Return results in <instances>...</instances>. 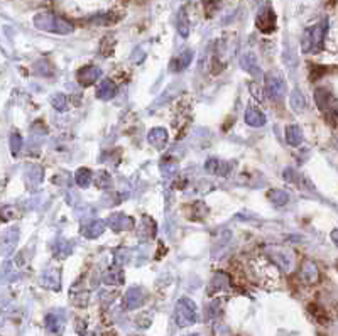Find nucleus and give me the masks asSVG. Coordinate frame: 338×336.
Instances as JSON below:
<instances>
[{"mask_svg":"<svg viewBox=\"0 0 338 336\" xmlns=\"http://www.w3.org/2000/svg\"><path fill=\"white\" fill-rule=\"evenodd\" d=\"M147 140H149V144L153 145L154 149L163 150L166 147V144H168V132H166L164 129H161V127H156L153 130H149Z\"/></svg>","mask_w":338,"mask_h":336,"instance_id":"nucleus-10","label":"nucleus"},{"mask_svg":"<svg viewBox=\"0 0 338 336\" xmlns=\"http://www.w3.org/2000/svg\"><path fill=\"white\" fill-rule=\"evenodd\" d=\"M266 93L271 100H281L286 95V83L279 76H267Z\"/></svg>","mask_w":338,"mask_h":336,"instance_id":"nucleus-7","label":"nucleus"},{"mask_svg":"<svg viewBox=\"0 0 338 336\" xmlns=\"http://www.w3.org/2000/svg\"><path fill=\"white\" fill-rule=\"evenodd\" d=\"M144 303V292L142 289L139 287H132L130 290H127V294H125L124 298V304L127 309H135L137 306H140Z\"/></svg>","mask_w":338,"mask_h":336,"instance_id":"nucleus-11","label":"nucleus"},{"mask_svg":"<svg viewBox=\"0 0 338 336\" xmlns=\"http://www.w3.org/2000/svg\"><path fill=\"white\" fill-rule=\"evenodd\" d=\"M205 167L208 169L211 174H216V176H227V174L232 171V165L220 159H210Z\"/></svg>","mask_w":338,"mask_h":336,"instance_id":"nucleus-15","label":"nucleus"},{"mask_svg":"<svg viewBox=\"0 0 338 336\" xmlns=\"http://www.w3.org/2000/svg\"><path fill=\"white\" fill-rule=\"evenodd\" d=\"M240 64H242V68H244L247 73L254 74V76L260 74V66H259V63H257V59H255L254 54H244L242 59H240Z\"/></svg>","mask_w":338,"mask_h":336,"instance_id":"nucleus-20","label":"nucleus"},{"mask_svg":"<svg viewBox=\"0 0 338 336\" xmlns=\"http://www.w3.org/2000/svg\"><path fill=\"white\" fill-rule=\"evenodd\" d=\"M255 26L260 32H264V34L276 31V14L272 11V7L266 6L260 9L259 14H257V19H255Z\"/></svg>","mask_w":338,"mask_h":336,"instance_id":"nucleus-6","label":"nucleus"},{"mask_svg":"<svg viewBox=\"0 0 338 336\" xmlns=\"http://www.w3.org/2000/svg\"><path fill=\"white\" fill-rule=\"evenodd\" d=\"M286 140H287V144L294 145V147L303 142V130H301L299 125H296V123L287 125L286 127Z\"/></svg>","mask_w":338,"mask_h":336,"instance_id":"nucleus-19","label":"nucleus"},{"mask_svg":"<svg viewBox=\"0 0 338 336\" xmlns=\"http://www.w3.org/2000/svg\"><path fill=\"white\" fill-rule=\"evenodd\" d=\"M103 230H105V222H102V220H92L90 223L82 227V233L87 238H97L103 233Z\"/></svg>","mask_w":338,"mask_h":336,"instance_id":"nucleus-13","label":"nucleus"},{"mask_svg":"<svg viewBox=\"0 0 338 336\" xmlns=\"http://www.w3.org/2000/svg\"><path fill=\"white\" fill-rule=\"evenodd\" d=\"M17 237H19L17 228H12V230H9L7 233H4V237L0 238V250H2L4 254L11 252L14 248V245L17 243Z\"/></svg>","mask_w":338,"mask_h":336,"instance_id":"nucleus-18","label":"nucleus"},{"mask_svg":"<svg viewBox=\"0 0 338 336\" xmlns=\"http://www.w3.org/2000/svg\"><path fill=\"white\" fill-rule=\"evenodd\" d=\"M108 227L110 230H114V232H124L125 228H130L132 227V222H130L129 217H125L124 213H117V215H112V217L108 218Z\"/></svg>","mask_w":338,"mask_h":336,"instance_id":"nucleus-12","label":"nucleus"},{"mask_svg":"<svg viewBox=\"0 0 338 336\" xmlns=\"http://www.w3.org/2000/svg\"><path fill=\"white\" fill-rule=\"evenodd\" d=\"M51 103H53L54 108L59 110V112H64V110H66L68 100H66V97H64L63 93H56V95H54V97L51 98Z\"/></svg>","mask_w":338,"mask_h":336,"instance_id":"nucleus-28","label":"nucleus"},{"mask_svg":"<svg viewBox=\"0 0 338 336\" xmlns=\"http://www.w3.org/2000/svg\"><path fill=\"white\" fill-rule=\"evenodd\" d=\"M22 149V137L19 134H12L11 137V150L12 154H19Z\"/></svg>","mask_w":338,"mask_h":336,"instance_id":"nucleus-31","label":"nucleus"},{"mask_svg":"<svg viewBox=\"0 0 338 336\" xmlns=\"http://www.w3.org/2000/svg\"><path fill=\"white\" fill-rule=\"evenodd\" d=\"M97 176H100V178H97V186L98 188H102V189H105V188H108L110 186V176H108V173H105V171H100Z\"/></svg>","mask_w":338,"mask_h":336,"instance_id":"nucleus-32","label":"nucleus"},{"mask_svg":"<svg viewBox=\"0 0 338 336\" xmlns=\"http://www.w3.org/2000/svg\"><path fill=\"white\" fill-rule=\"evenodd\" d=\"M203 7H205L206 16L211 17L216 11H218V7H220V0H203Z\"/></svg>","mask_w":338,"mask_h":336,"instance_id":"nucleus-30","label":"nucleus"},{"mask_svg":"<svg viewBox=\"0 0 338 336\" xmlns=\"http://www.w3.org/2000/svg\"><path fill=\"white\" fill-rule=\"evenodd\" d=\"M161 169H163V173H164L166 178H171V176H174V174L178 173V164L169 162V160H163V165H161Z\"/></svg>","mask_w":338,"mask_h":336,"instance_id":"nucleus-29","label":"nucleus"},{"mask_svg":"<svg viewBox=\"0 0 338 336\" xmlns=\"http://www.w3.org/2000/svg\"><path fill=\"white\" fill-rule=\"evenodd\" d=\"M289 103H291V108L294 110V112H303L306 107V100L303 97V93L299 90H292L291 92V97H289Z\"/></svg>","mask_w":338,"mask_h":336,"instance_id":"nucleus-24","label":"nucleus"},{"mask_svg":"<svg viewBox=\"0 0 338 336\" xmlns=\"http://www.w3.org/2000/svg\"><path fill=\"white\" fill-rule=\"evenodd\" d=\"M269 199L274 204H277V206H284L289 201V194L286 191H281V189H272L269 193Z\"/></svg>","mask_w":338,"mask_h":336,"instance_id":"nucleus-27","label":"nucleus"},{"mask_svg":"<svg viewBox=\"0 0 338 336\" xmlns=\"http://www.w3.org/2000/svg\"><path fill=\"white\" fill-rule=\"evenodd\" d=\"M252 270L255 272L257 279L264 284H276L279 279V270L266 257H257L252 260Z\"/></svg>","mask_w":338,"mask_h":336,"instance_id":"nucleus-3","label":"nucleus"},{"mask_svg":"<svg viewBox=\"0 0 338 336\" xmlns=\"http://www.w3.org/2000/svg\"><path fill=\"white\" fill-rule=\"evenodd\" d=\"M328 31V21L318 22L316 26L308 27L305 32H303L301 39V49L303 53H318L323 48V43H325V34Z\"/></svg>","mask_w":338,"mask_h":336,"instance_id":"nucleus-2","label":"nucleus"},{"mask_svg":"<svg viewBox=\"0 0 338 336\" xmlns=\"http://www.w3.org/2000/svg\"><path fill=\"white\" fill-rule=\"evenodd\" d=\"M193 56H195V53L191 51V49H186L184 53H181L178 59L173 63V71H181V69L188 68L191 61H193Z\"/></svg>","mask_w":338,"mask_h":336,"instance_id":"nucleus-22","label":"nucleus"},{"mask_svg":"<svg viewBox=\"0 0 338 336\" xmlns=\"http://www.w3.org/2000/svg\"><path fill=\"white\" fill-rule=\"evenodd\" d=\"M117 95V85L110 79H103L97 88V97L100 100H110Z\"/></svg>","mask_w":338,"mask_h":336,"instance_id":"nucleus-16","label":"nucleus"},{"mask_svg":"<svg viewBox=\"0 0 338 336\" xmlns=\"http://www.w3.org/2000/svg\"><path fill=\"white\" fill-rule=\"evenodd\" d=\"M34 26L41 31L54 32V34H69L73 32V24L64 21L63 17L51 12H41L34 17Z\"/></svg>","mask_w":338,"mask_h":336,"instance_id":"nucleus-1","label":"nucleus"},{"mask_svg":"<svg viewBox=\"0 0 338 336\" xmlns=\"http://www.w3.org/2000/svg\"><path fill=\"white\" fill-rule=\"evenodd\" d=\"M196 316H198V313H196V304L193 301L188 298H183L178 301L174 318H176V324H178L179 328H188V326L195 324Z\"/></svg>","mask_w":338,"mask_h":336,"instance_id":"nucleus-4","label":"nucleus"},{"mask_svg":"<svg viewBox=\"0 0 338 336\" xmlns=\"http://www.w3.org/2000/svg\"><path fill=\"white\" fill-rule=\"evenodd\" d=\"M44 324H46L48 331H51V333H59L63 328V318L59 313H49L46 316V319H44Z\"/></svg>","mask_w":338,"mask_h":336,"instance_id":"nucleus-21","label":"nucleus"},{"mask_svg":"<svg viewBox=\"0 0 338 336\" xmlns=\"http://www.w3.org/2000/svg\"><path fill=\"white\" fill-rule=\"evenodd\" d=\"M41 280H43V285H44V287L58 290V289H59V284H61V277H59V270H58V269H49V270H46Z\"/></svg>","mask_w":338,"mask_h":336,"instance_id":"nucleus-17","label":"nucleus"},{"mask_svg":"<svg viewBox=\"0 0 338 336\" xmlns=\"http://www.w3.org/2000/svg\"><path fill=\"white\" fill-rule=\"evenodd\" d=\"M74 181H77L80 188H88L93 181V174L87 167H80L77 174H74Z\"/></svg>","mask_w":338,"mask_h":336,"instance_id":"nucleus-23","label":"nucleus"},{"mask_svg":"<svg viewBox=\"0 0 338 336\" xmlns=\"http://www.w3.org/2000/svg\"><path fill=\"white\" fill-rule=\"evenodd\" d=\"M103 282L110 284V285H120L124 282V275H122V272H120L119 269H110L108 272L105 274Z\"/></svg>","mask_w":338,"mask_h":336,"instance_id":"nucleus-26","label":"nucleus"},{"mask_svg":"<svg viewBox=\"0 0 338 336\" xmlns=\"http://www.w3.org/2000/svg\"><path fill=\"white\" fill-rule=\"evenodd\" d=\"M188 336H198V334H188Z\"/></svg>","mask_w":338,"mask_h":336,"instance_id":"nucleus-33","label":"nucleus"},{"mask_svg":"<svg viewBox=\"0 0 338 336\" xmlns=\"http://www.w3.org/2000/svg\"><path fill=\"white\" fill-rule=\"evenodd\" d=\"M244 118H245V123H249L250 127H262V125H266V115L262 113V110L255 107L247 108Z\"/></svg>","mask_w":338,"mask_h":336,"instance_id":"nucleus-14","label":"nucleus"},{"mask_svg":"<svg viewBox=\"0 0 338 336\" xmlns=\"http://www.w3.org/2000/svg\"><path fill=\"white\" fill-rule=\"evenodd\" d=\"M100 76H102V71H100V68H97V66H87L78 71V81H80V85H83V87L97 83V79Z\"/></svg>","mask_w":338,"mask_h":336,"instance_id":"nucleus-9","label":"nucleus"},{"mask_svg":"<svg viewBox=\"0 0 338 336\" xmlns=\"http://www.w3.org/2000/svg\"><path fill=\"white\" fill-rule=\"evenodd\" d=\"M315 100L316 105L321 112L325 113H331V122L335 125V118H336V107H335V100H333L331 93L328 92L326 88H318L315 92Z\"/></svg>","mask_w":338,"mask_h":336,"instance_id":"nucleus-5","label":"nucleus"},{"mask_svg":"<svg viewBox=\"0 0 338 336\" xmlns=\"http://www.w3.org/2000/svg\"><path fill=\"white\" fill-rule=\"evenodd\" d=\"M299 277H301L303 282L308 284V285L316 284L318 280H320V272H318L316 264L311 262V260H305V262L301 264Z\"/></svg>","mask_w":338,"mask_h":336,"instance_id":"nucleus-8","label":"nucleus"},{"mask_svg":"<svg viewBox=\"0 0 338 336\" xmlns=\"http://www.w3.org/2000/svg\"><path fill=\"white\" fill-rule=\"evenodd\" d=\"M178 32L183 37H188V34H190V19L186 16L184 9H181L178 14Z\"/></svg>","mask_w":338,"mask_h":336,"instance_id":"nucleus-25","label":"nucleus"}]
</instances>
